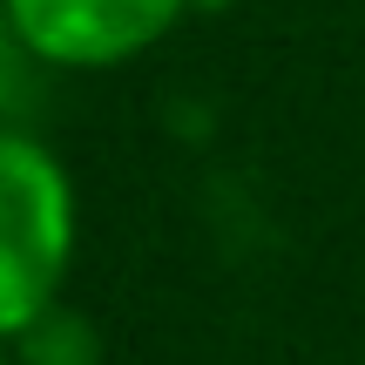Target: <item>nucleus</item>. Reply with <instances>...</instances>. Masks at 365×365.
<instances>
[{"instance_id":"1","label":"nucleus","mask_w":365,"mask_h":365,"mask_svg":"<svg viewBox=\"0 0 365 365\" xmlns=\"http://www.w3.org/2000/svg\"><path fill=\"white\" fill-rule=\"evenodd\" d=\"M81 210L75 176L48 143L0 129V345L34 331L61 304Z\"/></svg>"},{"instance_id":"2","label":"nucleus","mask_w":365,"mask_h":365,"mask_svg":"<svg viewBox=\"0 0 365 365\" xmlns=\"http://www.w3.org/2000/svg\"><path fill=\"white\" fill-rule=\"evenodd\" d=\"M196 0H0L14 41L48 68H122L176 34Z\"/></svg>"},{"instance_id":"3","label":"nucleus","mask_w":365,"mask_h":365,"mask_svg":"<svg viewBox=\"0 0 365 365\" xmlns=\"http://www.w3.org/2000/svg\"><path fill=\"white\" fill-rule=\"evenodd\" d=\"M14 359H21V365H95L102 345H95V331H88L81 312H61V304H54L34 331L14 339Z\"/></svg>"},{"instance_id":"4","label":"nucleus","mask_w":365,"mask_h":365,"mask_svg":"<svg viewBox=\"0 0 365 365\" xmlns=\"http://www.w3.org/2000/svg\"><path fill=\"white\" fill-rule=\"evenodd\" d=\"M0 365H21V359H14V352H7V345H0Z\"/></svg>"}]
</instances>
